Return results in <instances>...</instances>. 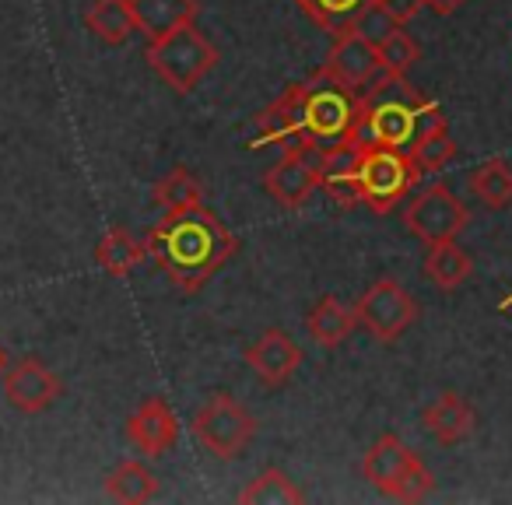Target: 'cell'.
Wrapping results in <instances>:
<instances>
[{
    "label": "cell",
    "instance_id": "obj_1",
    "mask_svg": "<svg viewBox=\"0 0 512 505\" xmlns=\"http://www.w3.org/2000/svg\"><path fill=\"white\" fill-rule=\"evenodd\" d=\"M235 249L239 239L232 235V228L204 204L165 214L148 232V257L186 295L200 292L232 260Z\"/></svg>",
    "mask_w": 512,
    "mask_h": 505
},
{
    "label": "cell",
    "instance_id": "obj_2",
    "mask_svg": "<svg viewBox=\"0 0 512 505\" xmlns=\"http://www.w3.org/2000/svg\"><path fill=\"white\" fill-rule=\"evenodd\" d=\"M446 127L439 102L425 99L407 81V74H379L362 95H358V116L351 141L358 148H400L407 151L421 134Z\"/></svg>",
    "mask_w": 512,
    "mask_h": 505
},
{
    "label": "cell",
    "instance_id": "obj_3",
    "mask_svg": "<svg viewBox=\"0 0 512 505\" xmlns=\"http://www.w3.org/2000/svg\"><path fill=\"white\" fill-rule=\"evenodd\" d=\"M299 102H302V120H306L313 151L351 141V130H355V116H358V92H351L348 85L334 81L320 67L313 78L299 85Z\"/></svg>",
    "mask_w": 512,
    "mask_h": 505
},
{
    "label": "cell",
    "instance_id": "obj_4",
    "mask_svg": "<svg viewBox=\"0 0 512 505\" xmlns=\"http://www.w3.org/2000/svg\"><path fill=\"white\" fill-rule=\"evenodd\" d=\"M148 67L172 88L176 95H190L218 64V50L204 32L190 25H179L176 32H165L158 39H148L144 50Z\"/></svg>",
    "mask_w": 512,
    "mask_h": 505
},
{
    "label": "cell",
    "instance_id": "obj_5",
    "mask_svg": "<svg viewBox=\"0 0 512 505\" xmlns=\"http://www.w3.org/2000/svg\"><path fill=\"white\" fill-rule=\"evenodd\" d=\"M425 172L414 165V158L400 148H365L358 186H362V204L376 214H390L400 200L411 197L418 179Z\"/></svg>",
    "mask_w": 512,
    "mask_h": 505
},
{
    "label": "cell",
    "instance_id": "obj_6",
    "mask_svg": "<svg viewBox=\"0 0 512 505\" xmlns=\"http://www.w3.org/2000/svg\"><path fill=\"white\" fill-rule=\"evenodd\" d=\"M193 435L218 460H235L246 453L256 435V418L232 393H207L200 411L193 414Z\"/></svg>",
    "mask_w": 512,
    "mask_h": 505
},
{
    "label": "cell",
    "instance_id": "obj_7",
    "mask_svg": "<svg viewBox=\"0 0 512 505\" xmlns=\"http://www.w3.org/2000/svg\"><path fill=\"white\" fill-rule=\"evenodd\" d=\"M470 211L449 186L432 183L425 190H418L404 207V225L414 239H421L425 246L435 242H453L456 235L467 228Z\"/></svg>",
    "mask_w": 512,
    "mask_h": 505
},
{
    "label": "cell",
    "instance_id": "obj_8",
    "mask_svg": "<svg viewBox=\"0 0 512 505\" xmlns=\"http://www.w3.org/2000/svg\"><path fill=\"white\" fill-rule=\"evenodd\" d=\"M418 302L411 299L397 278H379L369 292L355 302V316L379 344H393L414 320H418Z\"/></svg>",
    "mask_w": 512,
    "mask_h": 505
},
{
    "label": "cell",
    "instance_id": "obj_9",
    "mask_svg": "<svg viewBox=\"0 0 512 505\" xmlns=\"http://www.w3.org/2000/svg\"><path fill=\"white\" fill-rule=\"evenodd\" d=\"M249 148H281V151H313L309 144V130L302 120V102H299V85L285 88L278 99L267 109H260L256 116V134L249 141Z\"/></svg>",
    "mask_w": 512,
    "mask_h": 505
},
{
    "label": "cell",
    "instance_id": "obj_10",
    "mask_svg": "<svg viewBox=\"0 0 512 505\" xmlns=\"http://www.w3.org/2000/svg\"><path fill=\"white\" fill-rule=\"evenodd\" d=\"M323 71L358 95H362L379 74H386L383 60H379V46L369 43L365 36H358L355 29L334 36V46H330L327 60H323Z\"/></svg>",
    "mask_w": 512,
    "mask_h": 505
},
{
    "label": "cell",
    "instance_id": "obj_11",
    "mask_svg": "<svg viewBox=\"0 0 512 505\" xmlns=\"http://www.w3.org/2000/svg\"><path fill=\"white\" fill-rule=\"evenodd\" d=\"M60 393H64L60 376L39 358H18L4 376V397L22 414H43Z\"/></svg>",
    "mask_w": 512,
    "mask_h": 505
},
{
    "label": "cell",
    "instance_id": "obj_12",
    "mask_svg": "<svg viewBox=\"0 0 512 505\" xmlns=\"http://www.w3.org/2000/svg\"><path fill=\"white\" fill-rule=\"evenodd\" d=\"M320 186V172H316V151H285L278 165H271L264 176V190L271 193L274 204L285 211H299L313 190Z\"/></svg>",
    "mask_w": 512,
    "mask_h": 505
},
{
    "label": "cell",
    "instance_id": "obj_13",
    "mask_svg": "<svg viewBox=\"0 0 512 505\" xmlns=\"http://www.w3.org/2000/svg\"><path fill=\"white\" fill-rule=\"evenodd\" d=\"M358 169H362V148L355 141L334 144V148L316 151V172H320V190L334 200L337 207L362 204V186H358Z\"/></svg>",
    "mask_w": 512,
    "mask_h": 505
},
{
    "label": "cell",
    "instance_id": "obj_14",
    "mask_svg": "<svg viewBox=\"0 0 512 505\" xmlns=\"http://www.w3.org/2000/svg\"><path fill=\"white\" fill-rule=\"evenodd\" d=\"M127 439L144 456H165L179 442V418L165 397H148L127 418Z\"/></svg>",
    "mask_w": 512,
    "mask_h": 505
},
{
    "label": "cell",
    "instance_id": "obj_15",
    "mask_svg": "<svg viewBox=\"0 0 512 505\" xmlns=\"http://www.w3.org/2000/svg\"><path fill=\"white\" fill-rule=\"evenodd\" d=\"M418 463L421 460H418L414 449H407L397 435L386 432V435H379V439L372 442L369 453H365L362 474H365V481H369L372 488L383 491L386 498H397L400 484L407 481V474H411Z\"/></svg>",
    "mask_w": 512,
    "mask_h": 505
},
{
    "label": "cell",
    "instance_id": "obj_16",
    "mask_svg": "<svg viewBox=\"0 0 512 505\" xmlns=\"http://www.w3.org/2000/svg\"><path fill=\"white\" fill-rule=\"evenodd\" d=\"M246 365L264 379L267 386H285L288 379L299 372L302 365V348L285 334V330H267L260 334L246 351H242Z\"/></svg>",
    "mask_w": 512,
    "mask_h": 505
},
{
    "label": "cell",
    "instance_id": "obj_17",
    "mask_svg": "<svg viewBox=\"0 0 512 505\" xmlns=\"http://www.w3.org/2000/svg\"><path fill=\"white\" fill-rule=\"evenodd\" d=\"M421 425L428 428V435H432L439 446H456V442L474 435L477 418H474V407H470L460 393L446 390L421 411Z\"/></svg>",
    "mask_w": 512,
    "mask_h": 505
},
{
    "label": "cell",
    "instance_id": "obj_18",
    "mask_svg": "<svg viewBox=\"0 0 512 505\" xmlns=\"http://www.w3.org/2000/svg\"><path fill=\"white\" fill-rule=\"evenodd\" d=\"M358 327L355 306H344L337 295H323L306 316V330L320 348H341L351 337V330Z\"/></svg>",
    "mask_w": 512,
    "mask_h": 505
},
{
    "label": "cell",
    "instance_id": "obj_19",
    "mask_svg": "<svg viewBox=\"0 0 512 505\" xmlns=\"http://www.w3.org/2000/svg\"><path fill=\"white\" fill-rule=\"evenodd\" d=\"M137 18V32L158 39L165 32H176L179 25H190L200 15V0H130Z\"/></svg>",
    "mask_w": 512,
    "mask_h": 505
},
{
    "label": "cell",
    "instance_id": "obj_20",
    "mask_svg": "<svg viewBox=\"0 0 512 505\" xmlns=\"http://www.w3.org/2000/svg\"><path fill=\"white\" fill-rule=\"evenodd\" d=\"M144 257H148V242H137L134 235L120 225L109 228V232L102 235L99 249H95V260H99V267L109 278H130V274L144 264Z\"/></svg>",
    "mask_w": 512,
    "mask_h": 505
},
{
    "label": "cell",
    "instance_id": "obj_21",
    "mask_svg": "<svg viewBox=\"0 0 512 505\" xmlns=\"http://www.w3.org/2000/svg\"><path fill=\"white\" fill-rule=\"evenodd\" d=\"M474 274V260H470L467 249L456 246L453 242H435L428 246V257H425V278L432 281L439 292H456L463 281Z\"/></svg>",
    "mask_w": 512,
    "mask_h": 505
},
{
    "label": "cell",
    "instance_id": "obj_22",
    "mask_svg": "<svg viewBox=\"0 0 512 505\" xmlns=\"http://www.w3.org/2000/svg\"><path fill=\"white\" fill-rule=\"evenodd\" d=\"M85 25L106 46H123L137 32V18L134 8H130V0H95L85 15Z\"/></svg>",
    "mask_w": 512,
    "mask_h": 505
},
{
    "label": "cell",
    "instance_id": "obj_23",
    "mask_svg": "<svg viewBox=\"0 0 512 505\" xmlns=\"http://www.w3.org/2000/svg\"><path fill=\"white\" fill-rule=\"evenodd\" d=\"M158 477L144 467L141 460H123L113 474L106 477V495L113 502H123V505H141V502H151L158 495Z\"/></svg>",
    "mask_w": 512,
    "mask_h": 505
},
{
    "label": "cell",
    "instance_id": "obj_24",
    "mask_svg": "<svg viewBox=\"0 0 512 505\" xmlns=\"http://www.w3.org/2000/svg\"><path fill=\"white\" fill-rule=\"evenodd\" d=\"M470 193L488 211H502L512 204V165L505 158H488L470 172Z\"/></svg>",
    "mask_w": 512,
    "mask_h": 505
},
{
    "label": "cell",
    "instance_id": "obj_25",
    "mask_svg": "<svg viewBox=\"0 0 512 505\" xmlns=\"http://www.w3.org/2000/svg\"><path fill=\"white\" fill-rule=\"evenodd\" d=\"M155 204L162 207L165 214L190 211V207L204 204V186H200V179L193 176L186 165H176L169 176L155 183Z\"/></svg>",
    "mask_w": 512,
    "mask_h": 505
},
{
    "label": "cell",
    "instance_id": "obj_26",
    "mask_svg": "<svg viewBox=\"0 0 512 505\" xmlns=\"http://www.w3.org/2000/svg\"><path fill=\"white\" fill-rule=\"evenodd\" d=\"M302 498L306 495L295 488L292 477L274 467L264 470L260 477H253V481L239 491V502H246V505H299Z\"/></svg>",
    "mask_w": 512,
    "mask_h": 505
},
{
    "label": "cell",
    "instance_id": "obj_27",
    "mask_svg": "<svg viewBox=\"0 0 512 505\" xmlns=\"http://www.w3.org/2000/svg\"><path fill=\"white\" fill-rule=\"evenodd\" d=\"M323 32L330 36H341L355 25V18L369 8L372 0H295Z\"/></svg>",
    "mask_w": 512,
    "mask_h": 505
},
{
    "label": "cell",
    "instance_id": "obj_28",
    "mask_svg": "<svg viewBox=\"0 0 512 505\" xmlns=\"http://www.w3.org/2000/svg\"><path fill=\"white\" fill-rule=\"evenodd\" d=\"M407 155L414 158V165H418L421 172H439L456 158V144L446 127H435V130H428V134H421L418 141L407 148Z\"/></svg>",
    "mask_w": 512,
    "mask_h": 505
},
{
    "label": "cell",
    "instance_id": "obj_29",
    "mask_svg": "<svg viewBox=\"0 0 512 505\" xmlns=\"http://www.w3.org/2000/svg\"><path fill=\"white\" fill-rule=\"evenodd\" d=\"M379 60H383L386 74H407L421 60V46L414 43L404 32V25H400V29H393L390 36L379 43Z\"/></svg>",
    "mask_w": 512,
    "mask_h": 505
},
{
    "label": "cell",
    "instance_id": "obj_30",
    "mask_svg": "<svg viewBox=\"0 0 512 505\" xmlns=\"http://www.w3.org/2000/svg\"><path fill=\"white\" fill-rule=\"evenodd\" d=\"M351 29H355L358 36H365V39H369V43H376V46H379L386 36H390L393 29H400V25L393 22V18H390V11H386L383 4H379V0H372L369 8H365L362 15L355 18V25H351Z\"/></svg>",
    "mask_w": 512,
    "mask_h": 505
},
{
    "label": "cell",
    "instance_id": "obj_31",
    "mask_svg": "<svg viewBox=\"0 0 512 505\" xmlns=\"http://www.w3.org/2000/svg\"><path fill=\"white\" fill-rule=\"evenodd\" d=\"M379 4H383V8L390 11V18L397 25H407L411 18H418L421 8H428L425 0H379Z\"/></svg>",
    "mask_w": 512,
    "mask_h": 505
},
{
    "label": "cell",
    "instance_id": "obj_32",
    "mask_svg": "<svg viewBox=\"0 0 512 505\" xmlns=\"http://www.w3.org/2000/svg\"><path fill=\"white\" fill-rule=\"evenodd\" d=\"M425 4L435 11V15H442V18H446V15H453V11H460L463 4H467V0H425Z\"/></svg>",
    "mask_w": 512,
    "mask_h": 505
},
{
    "label": "cell",
    "instance_id": "obj_33",
    "mask_svg": "<svg viewBox=\"0 0 512 505\" xmlns=\"http://www.w3.org/2000/svg\"><path fill=\"white\" fill-rule=\"evenodd\" d=\"M8 369H11V355H8V348L0 344V383H4V376H8Z\"/></svg>",
    "mask_w": 512,
    "mask_h": 505
}]
</instances>
